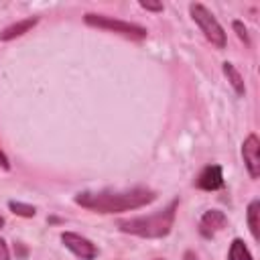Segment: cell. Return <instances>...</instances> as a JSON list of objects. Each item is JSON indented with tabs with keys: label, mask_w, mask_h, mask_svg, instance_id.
Here are the masks:
<instances>
[{
	"label": "cell",
	"mask_w": 260,
	"mask_h": 260,
	"mask_svg": "<svg viewBox=\"0 0 260 260\" xmlns=\"http://www.w3.org/2000/svg\"><path fill=\"white\" fill-rule=\"evenodd\" d=\"M154 199H156V191H152L148 187H132V189H124V191H112V189L79 191L73 197V201L79 207L89 209L93 213L132 211V209H140L144 205H150Z\"/></svg>",
	"instance_id": "6da1fadb"
},
{
	"label": "cell",
	"mask_w": 260,
	"mask_h": 260,
	"mask_svg": "<svg viewBox=\"0 0 260 260\" xmlns=\"http://www.w3.org/2000/svg\"><path fill=\"white\" fill-rule=\"evenodd\" d=\"M177 207H179V199H173L165 209H160L156 213L118 219L116 225L122 234H130V236H136V238H146V240L167 238L171 234L173 225H175Z\"/></svg>",
	"instance_id": "7a4b0ae2"
},
{
	"label": "cell",
	"mask_w": 260,
	"mask_h": 260,
	"mask_svg": "<svg viewBox=\"0 0 260 260\" xmlns=\"http://www.w3.org/2000/svg\"><path fill=\"white\" fill-rule=\"evenodd\" d=\"M83 22L87 26H93V28H102V30H110V32H116L124 39H130V41H144L148 37V30L136 22H126V20H120V18H114V16H106V14H93V12H87L83 16Z\"/></svg>",
	"instance_id": "3957f363"
},
{
	"label": "cell",
	"mask_w": 260,
	"mask_h": 260,
	"mask_svg": "<svg viewBox=\"0 0 260 260\" xmlns=\"http://www.w3.org/2000/svg\"><path fill=\"white\" fill-rule=\"evenodd\" d=\"M189 12H191V18L197 22V26L201 28L203 37L215 47V49H225L228 45V37H225V30L223 26L219 24V20L215 18V14L201 2H193L189 4Z\"/></svg>",
	"instance_id": "277c9868"
},
{
	"label": "cell",
	"mask_w": 260,
	"mask_h": 260,
	"mask_svg": "<svg viewBox=\"0 0 260 260\" xmlns=\"http://www.w3.org/2000/svg\"><path fill=\"white\" fill-rule=\"evenodd\" d=\"M61 242H63V246H65L71 254H75V256L81 258V260H95V258H98V246H95L91 240H87L85 236H81V234L63 232V234H61Z\"/></svg>",
	"instance_id": "5b68a950"
},
{
	"label": "cell",
	"mask_w": 260,
	"mask_h": 260,
	"mask_svg": "<svg viewBox=\"0 0 260 260\" xmlns=\"http://www.w3.org/2000/svg\"><path fill=\"white\" fill-rule=\"evenodd\" d=\"M242 158L250 179H258L260 177V140L254 132L248 134L242 142Z\"/></svg>",
	"instance_id": "8992f818"
},
{
	"label": "cell",
	"mask_w": 260,
	"mask_h": 260,
	"mask_svg": "<svg viewBox=\"0 0 260 260\" xmlns=\"http://www.w3.org/2000/svg\"><path fill=\"white\" fill-rule=\"evenodd\" d=\"M193 185L199 191H219L223 189L225 181H223V169L221 165H207L199 171V175L195 177Z\"/></svg>",
	"instance_id": "52a82bcc"
},
{
	"label": "cell",
	"mask_w": 260,
	"mask_h": 260,
	"mask_svg": "<svg viewBox=\"0 0 260 260\" xmlns=\"http://www.w3.org/2000/svg\"><path fill=\"white\" fill-rule=\"evenodd\" d=\"M228 225V215L221 209H207L199 217V234L203 238H213L217 232H221Z\"/></svg>",
	"instance_id": "ba28073f"
},
{
	"label": "cell",
	"mask_w": 260,
	"mask_h": 260,
	"mask_svg": "<svg viewBox=\"0 0 260 260\" xmlns=\"http://www.w3.org/2000/svg\"><path fill=\"white\" fill-rule=\"evenodd\" d=\"M37 22H39V16L22 18V20H18V22H14V24L6 26L4 30H0V41H12V39H16V37H20V35L28 32L32 26H37Z\"/></svg>",
	"instance_id": "9c48e42d"
},
{
	"label": "cell",
	"mask_w": 260,
	"mask_h": 260,
	"mask_svg": "<svg viewBox=\"0 0 260 260\" xmlns=\"http://www.w3.org/2000/svg\"><path fill=\"white\" fill-rule=\"evenodd\" d=\"M221 71H223V75L228 77V81H230V85L234 87V91H236V95H244L246 93V85H244V77H242V73L236 69V65L234 63H230V61H225L223 65H221Z\"/></svg>",
	"instance_id": "30bf717a"
},
{
	"label": "cell",
	"mask_w": 260,
	"mask_h": 260,
	"mask_svg": "<svg viewBox=\"0 0 260 260\" xmlns=\"http://www.w3.org/2000/svg\"><path fill=\"white\" fill-rule=\"evenodd\" d=\"M258 215H260V201L258 199H252L248 203V209H246V219H248V228H250V234L252 238L258 242L260 240V223H258Z\"/></svg>",
	"instance_id": "8fae6325"
},
{
	"label": "cell",
	"mask_w": 260,
	"mask_h": 260,
	"mask_svg": "<svg viewBox=\"0 0 260 260\" xmlns=\"http://www.w3.org/2000/svg\"><path fill=\"white\" fill-rule=\"evenodd\" d=\"M228 260H254L246 242L242 238H234L232 244H230V250H228Z\"/></svg>",
	"instance_id": "7c38bea8"
},
{
	"label": "cell",
	"mask_w": 260,
	"mask_h": 260,
	"mask_svg": "<svg viewBox=\"0 0 260 260\" xmlns=\"http://www.w3.org/2000/svg\"><path fill=\"white\" fill-rule=\"evenodd\" d=\"M8 209L18 217H35L37 215V207L22 203V201H8Z\"/></svg>",
	"instance_id": "4fadbf2b"
},
{
	"label": "cell",
	"mask_w": 260,
	"mask_h": 260,
	"mask_svg": "<svg viewBox=\"0 0 260 260\" xmlns=\"http://www.w3.org/2000/svg\"><path fill=\"white\" fill-rule=\"evenodd\" d=\"M232 26H234V30H236L238 39H240V41H244V45H250V35H248V28L244 26V22H242V20H234V22H232Z\"/></svg>",
	"instance_id": "5bb4252c"
},
{
	"label": "cell",
	"mask_w": 260,
	"mask_h": 260,
	"mask_svg": "<svg viewBox=\"0 0 260 260\" xmlns=\"http://www.w3.org/2000/svg\"><path fill=\"white\" fill-rule=\"evenodd\" d=\"M138 4H140V8H144V10H148V12H162V10H165V6H162L160 2H148V0H140Z\"/></svg>",
	"instance_id": "9a60e30c"
},
{
	"label": "cell",
	"mask_w": 260,
	"mask_h": 260,
	"mask_svg": "<svg viewBox=\"0 0 260 260\" xmlns=\"http://www.w3.org/2000/svg\"><path fill=\"white\" fill-rule=\"evenodd\" d=\"M0 260H10V250L4 238H0Z\"/></svg>",
	"instance_id": "2e32d148"
},
{
	"label": "cell",
	"mask_w": 260,
	"mask_h": 260,
	"mask_svg": "<svg viewBox=\"0 0 260 260\" xmlns=\"http://www.w3.org/2000/svg\"><path fill=\"white\" fill-rule=\"evenodd\" d=\"M0 167L4 169V171H8L10 169V160H8V156L4 154V150L0 148Z\"/></svg>",
	"instance_id": "e0dca14e"
},
{
	"label": "cell",
	"mask_w": 260,
	"mask_h": 260,
	"mask_svg": "<svg viewBox=\"0 0 260 260\" xmlns=\"http://www.w3.org/2000/svg\"><path fill=\"white\" fill-rule=\"evenodd\" d=\"M14 252H18V256H26V248H22L20 242H14Z\"/></svg>",
	"instance_id": "ac0fdd59"
},
{
	"label": "cell",
	"mask_w": 260,
	"mask_h": 260,
	"mask_svg": "<svg viewBox=\"0 0 260 260\" xmlns=\"http://www.w3.org/2000/svg\"><path fill=\"white\" fill-rule=\"evenodd\" d=\"M183 260H197V254H195L193 250H187V252L183 254Z\"/></svg>",
	"instance_id": "d6986e66"
},
{
	"label": "cell",
	"mask_w": 260,
	"mask_h": 260,
	"mask_svg": "<svg viewBox=\"0 0 260 260\" xmlns=\"http://www.w3.org/2000/svg\"><path fill=\"white\" fill-rule=\"evenodd\" d=\"M2 228H4V217L0 215V230H2Z\"/></svg>",
	"instance_id": "ffe728a7"
},
{
	"label": "cell",
	"mask_w": 260,
	"mask_h": 260,
	"mask_svg": "<svg viewBox=\"0 0 260 260\" xmlns=\"http://www.w3.org/2000/svg\"><path fill=\"white\" fill-rule=\"evenodd\" d=\"M154 260H162V258H154Z\"/></svg>",
	"instance_id": "44dd1931"
}]
</instances>
